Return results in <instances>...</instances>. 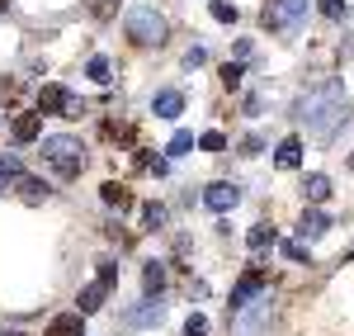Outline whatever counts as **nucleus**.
I'll return each instance as SVG.
<instances>
[{"label":"nucleus","mask_w":354,"mask_h":336,"mask_svg":"<svg viewBox=\"0 0 354 336\" xmlns=\"http://www.w3.org/2000/svg\"><path fill=\"white\" fill-rule=\"evenodd\" d=\"M185 336H208V322H203V317H189V322H185Z\"/></svg>","instance_id":"c756f323"},{"label":"nucleus","mask_w":354,"mask_h":336,"mask_svg":"<svg viewBox=\"0 0 354 336\" xmlns=\"http://www.w3.org/2000/svg\"><path fill=\"white\" fill-rule=\"evenodd\" d=\"M104 294H109V284H104V280L85 284L81 299H76V312H85V317H90V312H100V308H104Z\"/></svg>","instance_id":"9b49d317"},{"label":"nucleus","mask_w":354,"mask_h":336,"mask_svg":"<svg viewBox=\"0 0 354 336\" xmlns=\"http://www.w3.org/2000/svg\"><path fill=\"white\" fill-rule=\"evenodd\" d=\"M0 10H5V0H0Z\"/></svg>","instance_id":"f704fd0d"},{"label":"nucleus","mask_w":354,"mask_h":336,"mask_svg":"<svg viewBox=\"0 0 354 336\" xmlns=\"http://www.w3.org/2000/svg\"><path fill=\"white\" fill-rule=\"evenodd\" d=\"M189 147H194V133H185V128H180V133L170 138V147H165V157H185Z\"/></svg>","instance_id":"aec40b11"},{"label":"nucleus","mask_w":354,"mask_h":336,"mask_svg":"<svg viewBox=\"0 0 354 336\" xmlns=\"http://www.w3.org/2000/svg\"><path fill=\"white\" fill-rule=\"evenodd\" d=\"M85 71H90V81H109V57H90V67H85Z\"/></svg>","instance_id":"412c9836"},{"label":"nucleus","mask_w":354,"mask_h":336,"mask_svg":"<svg viewBox=\"0 0 354 336\" xmlns=\"http://www.w3.org/2000/svg\"><path fill=\"white\" fill-rule=\"evenodd\" d=\"M293 118H298L317 142H330L340 133V123L350 118V95H345V85L322 81V85H312V90H302L298 105H293Z\"/></svg>","instance_id":"f257e3e1"},{"label":"nucleus","mask_w":354,"mask_h":336,"mask_svg":"<svg viewBox=\"0 0 354 336\" xmlns=\"http://www.w3.org/2000/svg\"><path fill=\"white\" fill-rule=\"evenodd\" d=\"M142 218H147V227H161L165 223V209H161V204H147V209H142Z\"/></svg>","instance_id":"a878e982"},{"label":"nucleus","mask_w":354,"mask_h":336,"mask_svg":"<svg viewBox=\"0 0 354 336\" xmlns=\"http://www.w3.org/2000/svg\"><path fill=\"white\" fill-rule=\"evenodd\" d=\"M43 161H48L62 180H76L85 170V147L76 138H66V133H57V138H43Z\"/></svg>","instance_id":"f03ea898"},{"label":"nucleus","mask_w":354,"mask_h":336,"mask_svg":"<svg viewBox=\"0 0 354 336\" xmlns=\"http://www.w3.org/2000/svg\"><path fill=\"white\" fill-rule=\"evenodd\" d=\"M198 147H203V152H222V147H227V138H222L218 128H208V133L198 138Z\"/></svg>","instance_id":"b1692460"},{"label":"nucleus","mask_w":354,"mask_h":336,"mask_svg":"<svg viewBox=\"0 0 354 336\" xmlns=\"http://www.w3.org/2000/svg\"><path fill=\"white\" fill-rule=\"evenodd\" d=\"M260 289H265V270H245L241 280H236V289H232V303H227V308L245 312V308H250V299H260Z\"/></svg>","instance_id":"423d86ee"},{"label":"nucleus","mask_w":354,"mask_h":336,"mask_svg":"<svg viewBox=\"0 0 354 336\" xmlns=\"http://www.w3.org/2000/svg\"><path fill=\"white\" fill-rule=\"evenodd\" d=\"M307 19V0H270L265 5V28L274 33H293Z\"/></svg>","instance_id":"20e7f679"},{"label":"nucleus","mask_w":354,"mask_h":336,"mask_svg":"<svg viewBox=\"0 0 354 336\" xmlns=\"http://www.w3.org/2000/svg\"><path fill=\"white\" fill-rule=\"evenodd\" d=\"M208 15H213L218 24H236V5H227V0H213V5H208Z\"/></svg>","instance_id":"6ab92c4d"},{"label":"nucleus","mask_w":354,"mask_h":336,"mask_svg":"<svg viewBox=\"0 0 354 336\" xmlns=\"http://www.w3.org/2000/svg\"><path fill=\"white\" fill-rule=\"evenodd\" d=\"M245 242H250V251L260 256V251H270L274 242H279V232H274L270 223H260V227H250V237H245Z\"/></svg>","instance_id":"4468645a"},{"label":"nucleus","mask_w":354,"mask_h":336,"mask_svg":"<svg viewBox=\"0 0 354 336\" xmlns=\"http://www.w3.org/2000/svg\"><path fill=\"white\" fill-rule=\"evenodd\" d=\"M19 175H24V170H19V157L5 152V157H0V180H19Z\"/></svg>","instance_id":"5701e85b"},{"label":"nucleus","mask_w":354,"mask_h":336,"mask_svg":"<svg viewBox=\"0 0 354 336\" xmlns=\"http://www.w3.org/2000/svg\"><path fill=\"white\" fill-rule=\"evenodd\" d=\"M38 133H43V118H38V114H19V118L10 123V138L15 142H33Z\"/></svg>","instance_id":"f8f14e48"},{"label":"nucleus","mask_w":354,"mask_h":336,"mask_svg":"<svg viewBox=\"0 0 354 336\" xmlns=\"http://www.w3.org/2000/svg\"><path fill=\"white\" fill-rule=\"evenodd\" d=\"M345 260H354V247H350V251H345Z\"/></svg>","instance_id":"473e14b6"},{"label":"nucleus","mask_w":354,"mask_h":336,"mask_svg":"<svg viewBox=\"0 0 354 336\" xmlns=\"http://www.w3.org/2000/svg\"><path fill=\"white\" fill-rule=\"evenodd\" d=\"M38 109H43V114H57V118H76V114H81V105L71 100V90H66V85H43Z\"/></svg>","instance_id":"39448f33"},{"label":"nucleus","mask_w":354,"mask_h":336,"mask_svg":"<svg viewBox=\"0 0 354 336\" xmlns=\"http://www.w3.org/2000/svg\"><path fill=\"white\" fill-rule=\"evenodd\" d=\"M260 152H265V142H260L255 133H250V138L241 142V157H260Z\"/></svg>","instance_id":"c85d7f7f"},{"label":"nucleus","mask_w":354,"mask_h":336,"mask_svg":"<svg viewBox=\"0 0 354 336\" xmlns=\"http://www.w3.org/2000/svg\"><path fill=\"white\" fill-rule=\"evenodd\" d=\"M19 190H24V199H28V204L48 199V185H43V180H28V175H19Z\"/></svg>","instance_id":"a211bd4d"},{"label":"nucleus","mask_w":354,"mask_h":336,"mask_svg":"<svg viewBox=\"0 0 354 336\" xmlns=\"http://www.w3.org/2000/svg\"><path fill=\"white\" fill-rule=\"evenodd\" d=\"M0 123H5V118H0Z\"/></svg>","instance_id":"c9c22d12"},{"label":"nucleus","mask_w":354,"mask_h":336,"mask_svg":"<svg viewBox=\"0 0 354 336\" xmlns=\"http://www.w3.org/2000/svg\"><path fill=\"white\" fill-rule=\"evenodd\" d=\"M81 317H85V312H62L48 336H81Z\"/></svg>","instance_id":"dca6fc26"},{"label":"nucleus","mask_w":354,"mask_h":336,"mask_svg":"<svg viewBox=\"0 0 354 336\" xmlns=\"http://www.w3.org/2000/svg\"><path fill=\"white\" fill-rule=\"evenodd\" d=\"M123 28H128V38L142 43V48H161L165 43V15H156L151 5H133L123 15Z\"/></svg>","instance_id":"7ed1b4c3"},{"label":"nucleus","mask_w":354,"mask_h":336,"mask_svg":"<svg viewBox=\"0 0 354 336\" xmlns=\"http://www.w3.org/2000/svg\"><path fill=\"white\" fill-rule=\"evenodd\" d=\"M203 204H208L213 213H227V209H236V204H241V185H236V180H218V185H208V190H203Z\"/></svg>","instance_id":"0eeeda50"},{"label":"nucleus","mask_w":354,"mask_h":336,"mask_svg":"<svg viewBox=\"0 0 354 336\" xmlns=\"http://www.w3.org/2000/svg\"><path fill=\"white\" fill-rule=\"evenodd\" d=\"M142 280H147V294H161V284H165V265H161V260H151Z\"/></svg>","instance_id":"f3484780"},{"label":"nucleus","mask_w":354,"mask_h":336,"mask_svg":"<svg viewBox=\"0 0 354 336\" xmlns=\"http://www.w3.org/2000/svg\"><path fill=\"white\" fill-rule=\"evenodd\" d=\"M151 114H156V118H165V123H175V118L185 114V95H180V90H156Z\"/></svg>","instance_id":"6e6552de"},{"label":"nucleus","mask_w":354,"mask_h":336,"mask_svg":"<svg viewBox=\"0 0 354 336\" xmlns=\"http://www.w3.org/2000/svg\"><path fill=\"white\" fill-rule=\"evenodd\" d=\"M185 67H203V48H189L185 53Z\"/></svg>","instance_id":"2f4dec72"},{"label":"nucleus","mask_w":354,"mask_h":336,"mask_svg":"<svg viewBox=\"0 0 354 336\" xmlns=\"http://www.w3.org/2000/svg\"><path fill=\"white\" fill-rule=\"evenodd\" d=\"M322 15H330V19H340V15H345V0H322Z\"/></svg>","instance_id":"7c9ffc66"},{"label":"nucleus","mask_w":354,"mask_h":336,"mask_svg":"<svg viewBox=\"0 0 354 336\" xmlns=\"http://www.w3.org/2000/svg\"><path fill=\"white\" fill-rule=\"evenodd\" d=\"M100 280L109 284V289L118 284V260H104V265H100Z\"/></svg>","instance_id":"cd10ccee"},{"label":"nucleus","mask_w":354,"mask_h":336,"mask_svg":"<svg viewBox=\"0 0 354 336\" xmlns=\"http://www.w3.org/2000/svg\"><path fill=\"white\" fill-rule=\"evenodd\" d=\"M274 161H279L283 170H293L302 161V138H283L279 147H274Z\"/></svg>","instance_id":"ddd939ff"},{"label":"nucleus","mask_w":354,"mask_h":336,"mask_svg":"<svg viewBox=\"0 0 354 336\" xmlns=\"http://www.w3.org/2000/svg\"><path fill=\"white\" fill-rule=\"evenodd\" d=\"M350 170H354V157H350Z\"/></svg>","instance_id":"72a5a7b5"},{"label":"nucleus","mask_w":354,"mask_h":336,"mask_svg":"<svg viewBox=\"0 0 354 336\" xmlns=\"http://www.w3.org/2000/svg\"><path fill=\"white\" fill-rule=\"evenodd\" d=\"M161 317H165V303H161V294H156V299H147L142 308H133L123 322H128V327H151V322H161Z\"/></svg>","instance_id":"9d476101"},{"label":"nucleus","mask_w":354,"mask_h":336,"mask_svg":"<svg viewBox=\"0 0 354 336\" xmlns=\"http://www.w3.org/2000/svg\"><path fill=\"white\" fill-rule=\"evenodd\" d=\"M302 195L312 199V204H322V199H330V180L326 175H307L302 180Z\"/></svg>","instance_id":"2eb2a0df"},{"label":"nucleus","mask_w":354,"mask_h":336,"mask_svg":"<svg viewBox=\"0 0 354 336\" xmlns=\"http://www.w3.org/2000/svg\"><path fill=\"white\" fill-rule=\"evenodd\" d=\"M100 199H104V204H118V209H128V195H123V185H104V190H100Z\"/></svg>","instance_id":"4be33fe9"},{"label":"nucleus","mask_w":354,"mask_h":336,"mask_svg":"<svg viewBox=\"0 0 354 336\" xmlns=\"http://www.w3.org/2000/svg\"><path fill=\"white\" fill-rule=\"evenodd\" d=\"M283 256L302 265V260H307V242H302V237H298V242H283Z\"/></svg>","instance_id":"393cba45"},{"label":"nucleus","mask_w":354,"mask_h":336,"mask_svg":"<svg viewBox=\"0 0 354 336\" xmlns=\"http://www.w3.org/2000/svg\"><path fill=\"white\" fill-rule=\"evenodd\" d=\"M222 81H227V90H236V85H241V67L227 62V67H222Z\"/></svg>","instance_id":"bb28decb"},{"label":"nucleus","mask_w":354,"mask_h":336,"mask_svg":"<svg viewBox=\"0 0 354 336\" xmlns=\"http://www.w3.org/2000/svg\"><path fill=\"white\" fill-rule=\"evenodd\" d=\"M326 232H330V218L322 213V209H307V213L298 218V237L302 242H317V237H326Z\"/></svg>","instance_id":"1a4fd4ad"}]
</instances>
